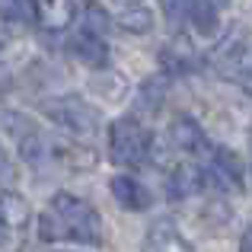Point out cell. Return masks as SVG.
I'll use <instances>...</instances> for the list:
<instances>
[{
    "instance_id": "1",
    "label": "cell",
    "mask_w": 252,
    "mask_h": 252,
    "mask_svg": "<svg viewBox=\"0 0 252 252\" xmlns=\"http://www.w3.org/2000/svg\"><path fill=\"white\" fill-rule=\"evenodd\" d=\"M51 211L58 214V220L64 227V240H77V243H86V246L102 243V217L86 201L67 195V191H58L51 198Z\"/></svg>"
},
{
    "instance_id": "2",
    "label": "cell",
    "mask_w": 252,
    "mask_h": 252,
    "mask_svg": "<svg viewBox=\"0 0 252 252\" xmlns=\"http://www.w3.org/2000/svg\"><path fill=\"white\" fill-rule=\"evenodd\" d=\"M150 150H154V134L137 118L125 115L112 122V128H109L112 163H118V166H141V163L150 160Z\"/></svg>"
},
{
    "instance_id": "3",
    "label": "cell",
    "mask_w": 252,
    "mask_h": 252,
    "mask_svg": "<svg viewBox=\"0 0 252 252\" xmlns=\"http://www.w3.org/2000/svg\"><path fill=\"white\" fill-rule=\"evenodd\" d=\"M45 115L70 134H93L99 128V112L90 102H83L80 96H61L45 102Z\"/></svg>"
},
{
    "instance_id": "4",
    "label": "cell",
    "mask_w": 252,
    "mask_h": 252,
    "mask_svg": "<svg viewBox=\"0 0 252 252\" xmlns=\"http://www.w3.org/2000/svg\"><path fill=\"white\" fill-rule=\"evenodd\" d=\"M214 67L220 70L227 80L246 83L252 77V42L246 32H230L220 45L214 48Z\"/></svg>"
},
{
    "instance_id": "5",
    "label": "cell",
    "mask_w": 252,
    "mask_h": 252,
    "mask_svg": "<svg viewBox=\"0 0 252 252\" xmlns=\"http://www.w3.org/2000/svg\"><path fill=\"white\" fill-rule=\"evenodd\" d=\"M208 185H217L223 191H243L246 189V172L233 150L214 147L211 150V166H208Z\"/></svg>"
},
{
    "instance_id": "6",
    "label": "cell",
    "mask_w": 252,
    "mask_h": 252,
    "mask_svg": "<svg viewBox=\"0 0 252 252\" xmlns=\"http://www.w3.org/2000/svg\"><path fill=\"white\" fill-rule=\"evenodd\" d=\"M67 51L74 61H80L83 67L90 70H102L109 67V45L99 32H90V29H80L74 38L67 42Z\"/></svg>"
},
{
    "instance_id": "7",
    "label": "cell",
    "mask_w": 252,
    "mask_h": 252,
    "mask_svg": "<svg viewBox=\"0 0 252 252\" xmlns=\"http://www.w3.org/2000/svg\"><path fill=\"white\" fill-rule=\"evenodd\" d=\"M169 144L176 150H182V154H191V157H201V154H211V141H208V134L201 131V125L195 122V118H189V115H179V118H172V125H169Z\"/></svg>"
},
{
    "instance_id": "8",
    "label": "cell",
    "mask_w": 252,
    "mask_h": 252,
    "mask_svg": "<svg viewBox=\"0 0 252 252\" xmlns=\"http://www.w3.org/2000/svg\"><path fill=\"white\" fill-rule=\"evenodd\" d=\"M32 16L38 19V26L48 32H64L77 16L74 0H29Z\"/></svg>"
},
{
    "instance_id": "9",
    "label": "cell",
    "mask_w": 252,
    "mask_h": 252,
    "mask_svg": "<svg viewBox=\"0 0 252 252\" xmlns=\"http://www.w3.org/2000/svg\"><path fill=\"white\" fill-rule=\"evenodd\" d=\"M144 252H191V246L172 220H157L144 240Z\"/></svg>"
},
{
    "instance_id": "10",
    "label": "cell",
    "mask_w": 252,
    "mask_h": 252,
    "mask_svg": "<svg viewBox=\"0 0 252 252\" xmlns=\"http://www.w3.org/2000/svg\"><path fill=\"white\" fill-rule=\"evenodd\" d=\"M109 189H112V198H115L125 211H147L150 208V191L144 189L134 176H115L109 182Z\"/></svg>"
},
{
    "instance_id": "11",
    "label": "cell",
    "mask_w": 252,
    "mask_h": 252,
    "mask_svg": "<svg viewBox=\"0 0 252 252\" xmlns=\"http://www.w3.org/2000/svg\"><path fill=\"white\" fill-rule=\"evenodd\" d=\"M169 198H191L201 189H208V172H201L191 163H179L176 169L169 172Z\"/></svg>"
},
{
    "instance_id": "12",
    "label": "cell",
    "mask_w": 252,
    "mask_h": 252,
    "mask_svg": "<svg viewBox=\"0 0 252 252\" xmlns=\"http://www.w3.org/2000/svg\"><path fill=\"white\" fill-rule=\"evenodd\" d=\"M51 157H55L58 163H64L67 169L96 166V154H93L90 147H83V144H77V141H55L51 144Z\"/></svg>"
},
{
    "instance_id": "13",
    "label": "cell",
    "mask_w": 252,
    "mask_h": 252,
    "mask_svg": "<svg viewBox=\"0 0 252 252\" xmlns=\"http://www.w3.org/2000/svg\"><path fill=\"white\" fill-rule=\"evenodd\" d=\"M227 0H191V26H195L201 35H214L217 26H220V10Z\"/></svg>"
},
{
    "instance_id": "14",
    "label": "cell",
    "mask_w": 252,
    "mask_h": 252,
    "mask_svg": "<svg viewBox=\"0 0 252 252\" xmlns=\"http://www.w3.org/2000/svg\"><path fill=\"white\" fill-rule=\"evenodd\" d=\"M29 220V201L16 191H0V223L10 230L26 227Z\"/></svg>"
},
{
    "instance_id": "15",
    "label": "cell",
    "mask_w": 252,
    "mask_h": 252,
    "mask_svg": "<svg viewBox=\"0 0 252 252\" xmlns=\"http://www.w3.org/2000/svg\"><path fill=\"white\" fill-rule=\"evenodd\" d=\"M115 23L122 26L125 32H131V35H144V32H150V26H154V16H150V10L144 3H122Z\"/></svg>"
},
{
    "instance_id": "16",
    "label": "cell",
    "mask_w": 252,
    "mask_h": 252,
    "mask_svg": "<svg viewBox=\"0 0 252 252\" xmlns=\"http://www.w3.org/2000/svg\"><path fill=\"white\" fill-rule=\"evenodd\" d=\"M163 64H166V70H172V74L191 70V67H195V51L189 48L185 38H179V42H172L169 48L163 51Z\"/></svg>"
},
{
    "instance_id": "17",
    "label": "cell",
    "mask_w": 252,
    "mask_h": 252,
    "mask_svg": "<svg viewBox=\"0 0 252 252\" xmlns=\"http://www.w3.org/2000/svg\"><path fill=\"white\" fill-rule=\"evenodd\" d=\"M163 99H166V77H150L137 93V105L144 112H157L163 105Z\"/></svg>"
},
{
    "instance_id": "18",
    "label": "cell",
    "mask_w": 252,
    "mask_h": 252,
    "mask_svg": "<svg viewBox=\"0 0 252 252\" xmlns=\"http://www.w3.org/2000/svg\"><path fill=\"white\" fill-rule=\"evenodd\" d=\"M160 6H163V16L169 19V26H179L191 13V0H160Z\"/></svg>"
},
{
    "instance_id": "19",
    "label": "cell",
    "mask_w": 252,
    "mask_h": 252,
    "mask_svg": "<svg viewBox=\"0 0 252 252\" xmlns=\"http://www.w3.org/2000/svg\"><path fill=\"white\" fill-rule=\"evenodd\" d=\"M83 29L99 32V35L109 29V16H105V10L96 3V0H86V26H83Z\"/></svg>"
},
{
    "instance_id": "20",
    "label": "cell",
    "mask_w": 252,
    "mask_h": 252,
    "mask_svg": "<svg viewBox=\"0 0 252 252\" xmlns=\"http://www.w3.org/2000/svg\"><path fill=\"white\" fill-rule=\"evenodd\" d=\"M13 172H16V169H13L10 154H6V150L0 147V182H10V179H13Z\"/></svg>"
},
{
    "instance_id": "21",
    "label": "cell",
    "mask_w": 252,
    "mask_h": 252,
    "mask_svg": "<svg viewBox=\"0 0 252 252\" xmlns=\"http://www.w3.org/2000/svg\"><path fill=\"white\" fill-rule=\"evenodd\" d=\"M240 252H252V223L243 230V236H240Z\"/></svg>"
},
{
    "instance_id": "22",
    "label": "cell",
    "mask_w": 252,
    "mask_h": 252,
    "mask_svg": "<svg viewBox=\"0 0 252 252\" xmlns=\"http://www.w3.org/2000/svg\"><path fill=\"white\" fill-rule=\"evenodd\" d=\"M6 243V233H3V223H0V246Z\"/></svg>"
},
{
    "instance_id": "23",
    "label": "cell",
    "mask_w": 252,
    "mask_h": 252,
    "mask_svg": "<svg viewBox=\"0 0 252 252\" xmlns=\"http://www.w3.org/2000/svg\"><path fill=\"white\" fill-rule=\"evenodd\" d=\"M243 86H246V90H249V93H252V77H249V80H246V83H243Z\"/></svg>"
},
{
    "instance_id": "24",
    "label": "cell",
    "mask_w": 252,
    "mask_h": 252,
    "mask_svg": "<svg viewBox=\"0 0 252 252\" xmlns=\"http://www.w3.org/2000/svg\"><path fill=\"white\" fill-rule=\"evenodd\" d=\"M118 3H141V0H118Z\"/></svg>"
},
{
    "instance_id": "25",
    "label": "cell",
    "mask_w": 252,
    "mask_h": 252,
    "mask_svg": "<svg viewBox=\"0 0 252 252\" xmlns=\"http://www.w3.org/2000/svg\"><path fill=\"white\" fill-rule=\"evenodd\" d=\"M3 42H6V38H3V35H0V51H3Z\"/></svg>"
}]
</instances>
